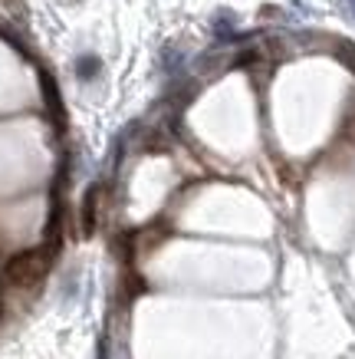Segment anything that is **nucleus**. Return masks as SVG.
<instances>
[{"mask_svg":"<svg viewBox=\"0 0 355 359\" xmlns=\"http://www.w3.org/2000/svg\"><path fill=\"white\" fill-rule=\"evenodd\" d=\"M352 13H355V0H352Z\"/></svg>","mask_w":355,"mask_h":359,"instance_id":"3","label":"nucleus"},{"mask_svg":"<svg viewBox=\"0 0 355 359\" xmlns=\"http://www.w3.org/2000/svg\"><path fill=\"white\" fill-rule=\"evenodd\" d=\"M76 73H79V79H92L99 73V60L96 56H83V60L76 63Z\"/></svg>","mask_w":355,"mask_h":359,"instance_id":"2","label":"nucleus"},{"mask_svg":"<svg viewBox=\"0 0 355 359\" xmlns=\"http://www.w3.org/2000/svg\"><path fill=\"white\" fill-rule=\"evenodd\" d=\"M40 271H43L40 254H23V257H17V261L7 267V277H11L13 283H30L40 277Z\"/></svg>","mask_w":355,"mask_h":359,"instance_id":"1","label":"nucleus"}]
</instances>
